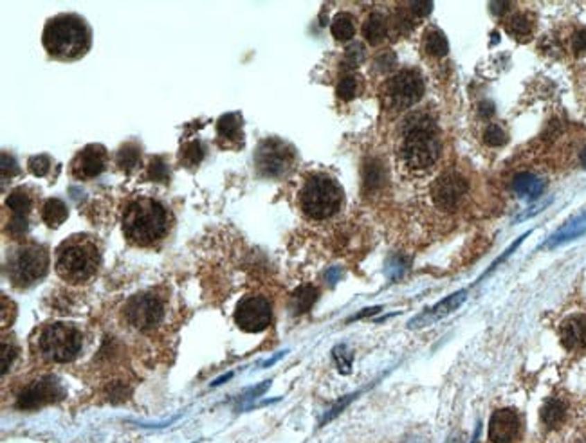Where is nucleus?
<instances>
[{"label":"nucleus","instance_id":"f257e3e1","mask_svg":"<svg viewBox=\"0 0 586 443\" xmlns=\"http://www.w3.org/2000/svg\"><path fill=\"white\" fill-rule=\"evenodd\" d=\"M440 155V139L431 117L410 116L402 126V139L399 144V161L404 170L415 175H424L435 166Z\"/></svg>","mask_w":586,"mask_h":443},{"label":"nucleus","instance_id":"f03ea898","mask_svg":"<svg viewBox=\"0 0 586 443\" xmlns=\"http://www.w3.org/2000/svg\"><path fill=\"white\" fill-rule=\"evenodd\" d=\"M121 225L128 242L139 247H152L166 238L171 213L155 198L139 197L126 204Z\"/></svg>","mask_w":586,"mask_h":443},{"label":"nucleus","instance_id":"7ed1b4c3","mask_svg":"<svg viewBox=\"0 0 586 443\" xmlns=\"http://www.w3.org/2000/svg\"><path fill=\"white\" fill-rule=\"evenodd\" d=\"M101 263L98 240L90 234L65 238L54 252V270L65 283L81 285L94 278Z\"/></svg>","mask_w":586,"mask_h":443},{"label":"nucleus","instance_id":"20e7f679","mask_svg":"<svg viewBox=\"0 0 586 443\" xmlns=\"http://www.w3.org/2000/svg\"><path fill=\"white\" fill-rule=\"evenodd\" d=\"M45 51L56 60L74 62L90 49V29L78 15L65 13L51 18L42 35Z\"/></svg>","mask_w":586,"mask_h":443},{"label":"nucleus","instance_id":"39448f33","mask_svg":"<svg viewBox=\"0 0 586 443\" xmlns=\"http://www.w3.org/2000/svg\"><path fill=\"white\" fill-rule=\"evenodd\" d=\"M343 189L332 177L314 173L307 177L298 193V202L303 215L311 220H327L339 213L343 206Z\"/></svg>","mask_w":586,"mask_h":443},{"label":"nucleus","instance_id":"423d86ee","mask_svg":"<svg viewBox=\"0 0 586 443\" xmlns=\"http://www.w3.org/2000/svg\"><path fill=\"white\" fill-rule=\"evenodd\" d=\"M83 336L76 327L67 322H53L36 333L33 342L35 354L47 363L65 364L80 355Z\"/></svg>","mask_w":586,"mask_h":443},{"label":"nucleus","instance_id":"0eeeda50","mask_svg":"<svg viewBox=\"0 0 586 443\" xmlns=\"http://www.w3.org/2000/svg\"><path fill=\"white\" fill-rule=\"evenodd\" d=\"M49 251L40 243H20L6 260V274L15 288H29L49 272Z\"/></svg>","mask_w":586,"mask_h":443},{"label":"nucleus","instance_id":"6e6552de","mask_svg":"<svg viewBox=\"0 0 586 443\" xmlns=\"http://www.w3.org/2000/svg\"><path fill=\"white\" fill-rule=\"evenodd\" d=\"M383 103L388 110L401 112L419 103L424 96V80L419 71L404 69L384 83Z\"/></svg>","mask_w":586,"mask_h":443},{"label":"nucleus","instance_id":"1a4fd4ad","mask_svg":"<svg viewBox=\"0 0 586 443\" xmlns=\"http://www.w3.org/2000/svg\"><path fill=\"white\" fill-rule=\"evenodd\" d=\"M296 152L291 144L279 139H264L255 152V166L261 177L279 179L293 170Z\"/></svg>","mask_w":586,"mask_h":443},{"label":"nucleus","instance_id":"9d476101","mask_svg":"<svg viewBox=\"0 0 586 443\" xmlns=\"http://www.w3.org/2000/svg\"><path fill=\"white\" fill-rule=\"evenodd\" d=\"M126 322L141 331L157 328L164 318V301L153 290L141 292L126 301L123 309Z\"/></svg>","mask_w":586,"mask_h":443},{"label":"nucleus","instance_id":"9b49d317","mask_svg":"<svg viewBox=\"0 0 586 443\" xmlns=\"http://www.w3.org/2000/svg\"><path fill=\"white\" fill-rule=\"evenodd\" d=\"M273 321V306L269 299L261 295H249L240 299L234 309V322L240 330L248 333H258L269 328Z\"/></svg>","mask_w":586,"mask_h":443},{"label":"nucleus","instance_id":"f8f14e48","mask_svg":"<svg viewBox=\"0 0 586 443\" xmlns=\"http://www.w3.org/2000/svg\"><path fill=\"white\" fill-rule=\"evenodd\" d=\"M65 397L62 384L53 376H42L38 381L27 384L17 399V408L24 411H35L42 409L49 403L58 402Z\"/></svg>","mask_w":586,"mask_h":443},{"label":"nucleus","instance_id":"ddd939ff","mask_svg":"<svg viewBox=\"0 0 586 443\" xmlns=\"http://www.w3.org/2000/svg\"><path fill=\"white\" fill-rule=\"evenodd\" d=\"M467 180L458 171H446L442 173L431 186L433 204L442 211L455 209L460 200L467 193Z\"/></svg>","mask_w":586,"mask_h":443},{"label":"nucleus","instance_id":"4468645a","mask_svg":"<svg viewBox=\"0 0 586 443\" xmlns=\"http://www.w3.org/2000/svg\"><path fill=\"white\" fill-rule=\"evenodd\" d=\"M108 152L101 144H89L71 162V173L78 180L96 179L107 170Z\"/></svg>","mask_w":586,"mask_h":443},{"label":"nucleus","instance_id":"2eb2a0df","mask_svg":"<svg viewBox=\"0 0 586 443\" xmlns=\"http://www.w3.org/2000/svg\"><path fill=\"white\" fill-rule=\"evenodd\" d=\"M523 422L518 411L514 409H498L489 422V440L491 443H514L519 440Z\"/></svg>","mask_w":586,"mask_h":443},{"label":"nucleus","instance_id":"dca6fc26","mask_svg":"<svg viewBox=\"0 0 586 443\" xmlns=\"http://www.w3.org/2000/svg\"><path fill=\"white\" fill-rule=\"evenodd\" d=\"M465 297H467V290H460V292H455V294H451L449 297H446V299H442L440 303L435 304L433 309L426 310V312L420 313L419 318H415L413 321L410 322V328L429 327V324H433V322H437V321H440V319L447 318L449 313H453L456 309H460V306L464 304Z\"/></svg>","mask_w":586,"mask_h":443},{"label":"nucleus","instance_id":"f3484780","mask_svg":"<svg viewBox=\"0 0 586 443\" xmlns=\"http://www.w3.org/2000/svg\"><path fill=\"white\" fill-rule=\"evenodd\" d=\"M243 119L239 112H230L218 117L216 121V139L221 148L243 146Z\"/></svg>","mask_w":586,"mask_h":443},{"label":"nucleus","instance_id":"a211bd4d","mask_svg":"<svg viewBox=\"0 0 586 443\" xmlns=\"http://www.w3.org/2000/svg\"><path fill=\"white\" fill-rule=\"evenodd\" d=\"M561 345L570 351L583 349L586 346V313H572L559 327Z\"/></svg>","mask_w":586,"mask_h":443},{"label":"nucleus","instance_id":"6ab92c4d","mask_svg":"<svg viewBox=\"0 0 586 443\" xmlns=\"http://www.w3.org/2000/svg\"><path fill=\"white\" fill-rule=\"evenodd\" d=\"M568 417V403L561 399H549L540 411L541 424L549 431H558L565 426Z\"/></svg>","mask_w":586,"mask_h":443},{"label":"nucleus","instance_id":"aec40b11","mask_svg":"<svg viewBox=\"0 0 586 443\" xmlns=\"http://www.w3.org/2000/svg\"><path fill=\"white\" fill-rule=\"evenodd\" d=\"M514 193L527 200H536L545 191V182L534 173H518L512 179Z\"/></svg>","mask_w":586,"mask_h":443},{"label":"nucleus","instance_id":"412c9836","mask_svg":"<svg viewBox=\"0 0 586 443\" xmlns=\"http://www.w3.org/2000/svg\"><path fill=\"white\" fill-rule=\"evenodd\" d=\"M388 35V22L386 17L379 11L370 13L368 18L363 24V36L365 40L372 45H377L386 38Z\"/></svg>","mask_w":586,"mask_h":443},{"label":"nucleus","instance_id":"4be33fe9","mask_svg":"<svg viewBox=\"0 0 586 443\" xmlns=\"http://www.w3.org/2000/svg\"><path fill=\"white\" fill-rule=\"evenodd\" d=\"M318 295H320V292H318L316 287H312V285H302V287H298L296 290L293 292V295H291V301H288L291 312H293L294 315L307 313L314 306Z\"/></svg>","mask_w":586,"mask_h":443},{"label":"nucleus","instance_id":"5701e85b","mask_svg":"<svg viewBox=\"0 0 586 443\" xmlns=\"http://www.w3.org/2000/svg\"><path fill=\"white\" fill-rule=\"evenodd\" d=\"M69 209L65 206V202L60 198H47L42 206V220L49 225L51 229H56L67 220Z\"/></svg>","mask_w":586,"mask_h":443},{"label":"nucleus","instance_id":"b1692460","mask_svg":"<svg viewBox=\"0 0 586 443\" xmlns=\"http://www.w3.org/2000/svg\"><path fill=\"white\" fill-rule=\"evenodd\" d=\"M6 206H8V209L11 211V216L27 218L33 209V200L26 189L17 188L8 195V198H6Z\"/></svg>","mask_w":586,"mask_h":443},{"label":"nucleus","instance_id":"393cba45","mask_svg":"<svg viewBox=\"0 0 586 443\" xmlns=\"http://www.w3.org/2000/svg\"><path fill=\"white\" fill-rule=\"evenodd\" d=\"M116 164L123 171H135L141 164V148L135 143L123 144L116 153Z\"/></svg>","mask_w":586,"mask_h":443},{"label":"nucleus","instance_id":"a878e982","mask_svg":"<svg viewBox=\"0 0 586 443\" xmlns=\"http://www.w3.org/2000/svg\"><path fill=\"white\" fill-rule=\"evenodd\" d=\"M583 233H586V213H583L581 216L574 218L572 222H568L561 231H558V233L549 240V247H555V245H559V243L570 242V240H574V238L581 236Z\"/></svg>","mask_w":586,"mask_h":443},{"label":"nucleus","instance_id":"bb28decb","mask_svg":"<svg viewBox=\"0 0 586 443\" xmlns=\"http://www.w3.org/2000/svg\"><path fill=\"white\" fill-rule=\"evenodd\" d=\"M330 31L338 42H348L356 35V22L348 13H339L334 17Z\"/></svg>","mask_w":586,"mask_h":443},{"label":"nucleus","instance_id":"cd10ccee","mask_svg":"<svg viewBox=\"0 0 586 443\" xmlns=\"http://www.w3.org/2000/svg\"><path fill=\"white\" fill-rule=\"evenodd\" d=\"M384 180H386V173H384V166L381 164V161L372 159V161L366 162L365 179H363L366 191H375V189H379L384 184Z\"/></svg>","mask_w":586,"mask_h":443},{"label":"nucleus","instance_id":"c85d7f7f","mask_svg":"<svg viewBox=\"0 0 586 443\" xmlns=\"http://www.w3.org/2000/svg\"><path fill=\"white\" fill-rule=\"evenodd\" d=\"M204 155H206V152H204L202 143L198 139L189 141L180 148V164H184L186 168H195V166L200 164Z\"/></svg>","mask_w":586,"mask_h":443},{"label":"nucleus","instance_id":"c756f323","mask_svg":"<svg viewBox=\"0 0 586 443\" xmlns=\"http://www.w3.org/2000/svg\"><path fill=\"white\" fill-rule=\"evenodd\" d=\"M449 51V44H447L446 35L438 29H431L426 35V53L435 56V58H444Z\"/></svg>","mask_w":586,"mask_h":443},{"label":"nucleus","instance_id":"7c9ffc66","mask_svg":"<svg viewBox=\"0 0 586 443\" xmlns=\"http://www.w3.org/2000/svg\"><path fill=\"white\" fill-rule=\"evenodd\" d=\"M507 33L514 38H527L532 33V22L527 15L516 13L507 20Z\"/></svg>","mask_w":586,"mask_h":443},{"label":"nucleus","instance_id":"2f4dec72","mask_svg":"<svg viewBox=\"0 0 586 443\" xmlns=\"http://www.w3.org/2000/svg\"><path fill=\"white\" fill-rule=\"evenodd\" d=\"M357 92H359V80L354 74H347L343 76L338 83V89H336V94L341 101H352L356 98Z\"/></svg>","mask_w":586,"mask_h":443},{"label":"nucleus","instance_id":"473e14b6","mask_svg":"<svg viewBox=\"0 0 586 443\" xmlns=\"http://www.w3.org/2000/svg\"><path fill=\"white\" fill-rule=\"evenodd\" d=\"M148 179L153 182L166 184L170 179V168L162 157H153L148 164Z\"/></svg>","mask_w":586,"mask_h":443},{"label":"nucleus","instance_id":"72a5a7b5","mask_svg":"<svg viewBox=\"0 0 586 443\" xmlns=\"http://www.w3.org/2000/svg\"><path fill=\"white\" fill-rule=\"evenodd\" d=\"M334 355V363L338 366V370L341 373H350L352 370V351L345 345L336 346L332 351Z\"/></svg>","mask_w":586,"mask_h":443},{"label":"nucleus","instance_id":"f704fd0d","mask_svg":"<svg viewBox=\"0 0 586 443\" xmlns=\"http://www.w3.org/2000/svg\"><path fill=\"white\" fill-rule=\"evenodd\" d=\"M27 170L35 177H45L51 170V159L47 155H33L27 161Z\"/></svg>","mask_w":586,"mask_h":443},{"label":"nucleus","instance_id":"c9c22d12","mask_svg":"<svg viewBox=\"0 0 586 443\" xmlns=\"http://www.w3.org/2000/svg\"><path fill=\"white\" fill-rule=\"evenodd\" d=\"M483 141H485V144H489V146H501V144H505V141H507V135H505V132L501 130L498 125H489L485 128V132H483Z\"/></svg>","mask_w":586,"mask_h":443},{"label":"nucleus","instance_id":"e433bc0d","mask_svg":"<svg viewBox=\"0 0 586 443\" xmlns=\"http://www.w3.org/2000/svg\"><path fill=\"white\" fill-rule=\"evenodd\" d=\"M365 58V47L361 44H352L345 53V63L350 67H357Z\"/></svg>","mask_w":586,"mask_h":443},{"label":"nucleus","instance_id":"4c0bfd02","mask_svg":"<svg viewBox=\"0 0 586 443\" xmlns=\"http://www.w3.org/2000/svg\"><path fill=\"white\" fill-rule=\"evenodd\" d=\"M18 355V348L13 345V342H2V375L9 372V366L15 361V357Z\"/></svg>","mask_w":586,"mask_h":443},{"label":"nucleus","instance_id":"58836bf2","mask_svg":"<svg viewBox=\"0 0 586 443\" xmlns=\"http://www.w3.org/2000/svg\"><path fill=\"white\" fill-rule=\"evenodd\" d=\"M395 63H397L395 54L383 53V54H379L377 60H375V67H377L381 72H386V71H392V69L395 67Z\"/></svg>","mask_w":586,"mask_h":443},{"label":"nucleus","instance_id":"ea45409f","mask_svg":"<svg viewBox=\"0 0 586 443\" xmlns=\"http://www.w3.org/2000/svg\"><path fill=\"white\" fill-rule=\"evenodd\" d=\"M18 173V164L17 161L13 159V155H8V153H2V177H4V180L9 177H13V175Z\"/></svg>","mask_w":586,"mask_h":443},{"label":"nucleus","instance_id":"a19ab883","mask_svg":"<svg viewBox=\"0 0 586 443\" xmlns=\"http://www.w3.org/2000/svg\"><path fill=\"white\" fill-rule=\"evenodd\" d=\"M433 11V2L419 0V2H410V13L415 17H426Z\"/></svg>","mask_w":586,"mask_h":443},{"label":"nucleus","instance_id":"79ce46f5","mask_svg":"<svg viewBox=\"0 0 586 443\" xmlns=\"http://www.w3.org/2000/svg\"><path fill=\"white\" fill-rule=\"evenodd\" d=\"M572 49L576 54L586 53V29H579L572 38Z\"/></svg>","mask_w":586,"mask_h":443},{"label":"nucleus","instance_id":"37998d69","mask_svg":"<svg viewBox=\"0 0 586 443\" xmlns=\"http://www.w3.org/2000/svg\"><path fill=\"white\" fill-rule=\"evenodd\" d=\"M270 382H264V384H260V388H257V390H251V391H248V393H245V397H243V402H249V400H255L257 399V397H260L261 393H264V391L267 390V385H269Z\"/></svg>","mask_w":586,"mask_h":443},{"label":"nucleus","instance_id":"c03bdc74","mask_svg":"<svg viewBox=\"0 0 586 443\" xmlns=\"http://www.w3.org/2000/svg\"><path fill=\"white\" fill-rule=\"evenodd\" d=\"M489 8L492 9V13L494 15H503L505 11L510 8V2H491Z\"/></svg>","mask_w":586,"mask_h":443},{"label":"nucleus","instance_id":"a18cd8bd","mask_svg":"<svg viewBox=\"0 0 586 443\" xmlns=\"http://www.w3.org/2000/svg\"><path fill=\"white\" fill-rule=\"evenodd\" d=\"M494 114V105L491 101H482L480 103V116L482 117H491Z\"/></svg>","mask_w":586,"mask_h":443},{"label":"nucleus","instance_id":"49530a36","mask_svg":"<svg viewBox=\"0 0 586 443\" xmlns=\"http://www.w3.org/2000/svg\"><path fill=\"white\" fill-rule=\"evenodd\" d=\"M574 443H586V433H581V435L574 440Z\"/></svg>","mask_w":586,"mask_h":443},{"label":"nucleus","instance_id":"de8ad7c7","mask_svg":"<svg viewBox=\"0 0 586 443\" xmlns=\"http://www.w3.org/2000/svg\"><path fill=\"white\" fill-rule=\"evenodd\" d=\"M581 164H583V168L586 170V146L583 148V152H581Z\"/></svg>","mask_w":586,"mask_h":443},{"label":"nucleus","instance_id":"09e8293b","mask_svg":"<svg viewBox=\"0 0 586 443\" xmlns=\"http://www.w3.org/2000/svg\"><path fill=\"white\" fill-rule=\"evenodd\" d=\"M230 376H231V375H224V376H221V379H218V381H215V382H213V384H212V385H218V384H222V382H225V381H227V379H230Z\"/></svg>","mask_w":586,"mask_h":443},{"label":"nucleus","instance_id":"8fccbe9b","mask_svg":"<svg viewBox=\"0 0 586 443\" xmlns=\"http://www.w3.org/2000/svg\"><path fill=\"white\" fill-rule=\"evenodd\" d=\"M447 443H462V440H460V438H451Z\"/></svg>","mask_w":586,"mask_h":443},{"label":"nucleus","instance_id":"3c124183","mask_svg":"<svg viewBox=\"0 0 586 443\" xmlns=\"http://www.w3.org/2000/svg\"><path fill=\"white\" fill-rule=\"evenodd\" d=\"M410 443H419V442H410Z\"/></svg>","mask_w":586,"mask_h":443}]
</instances>
